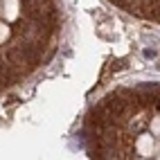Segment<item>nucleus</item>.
Segmentation results:
<instances>
[{"label": "nucleus", "instance_id": "nucleus-1", "mask_svg": "<svg viewBox=\"0 0 160 160\" xmlns=\"http://www.w3.org/2000/svg\"><path fill=\"white\" fill-rule=\"evenodd\" d=\"M144 57L147 59H153L156 57V50H144Z\"/></svg>", "mask_w": 160, "mask_h": 160}]
</instances>
